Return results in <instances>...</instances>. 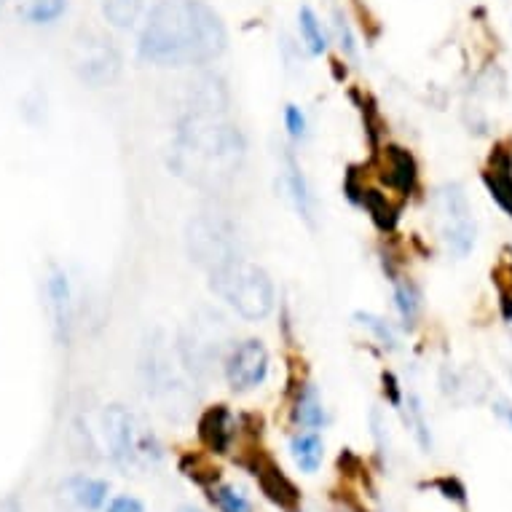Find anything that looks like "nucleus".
<instances>
[{
    "instance_id": "obj_1",
    "label": "nucleus",
    "mask_w": 512,
    "mask_h": 512,
    "mask_svg": "<svg viewBox=\"0 0 512 512\" xmlns=\"http://www.w3.org/2000/svg\"><path fill=\"white\" fill-rule=\"evenodd\" d=\"M226 113L228 89L218 76L191 84L169 148V167L180 180L202 191L226 188L247 156L244 135L239 126L228 124Z\"/></svg>"
},
{
    "instance_id": "obj_2",
    "label": "nucleus",
    "mask_w": 512,
    "mask_h": 512,
    "mask_svg": "<svg viewBox=\"0 0 512 512\" xmlns=\"http://www.w3.org/2000/svg\"><path fill=\"white\" fill-rule=\"evenodd\" d=\"M223 19L207 0H156L137 54L159 68H202L226 51Z\"/></svg>"
},
{
    "instance_id": "obj_3",
    "label": "nucleus",
    "mask_w": 512,
    "mask_h": 512,
    "mask_svg": "<svg viewBox=\"0 0 512 512\" xmlns=\"http://www.w3.org/2000/svg\"><path fill=\"white\" fill-rule=\"evenodd\" d=\"M210 287L247 322H261L277 306V287L271 282L269 271L244 258L212 271Z\"/></svg>"
},
{
    "instance_id": "obj_4",
    "label": "nucleus",
    "mask_w": 512,
    "mask_h": 512,
    "mask_svg": "<svg viewBox=\"0 0 512 512\" xmlns=\"http://www.w3.org/2000/svg\"><path fill=\"white\" fill-rule=\"evenodd\" d=\"M185 250H188V258L207 274L242 258L234 223L218 212H199L188 220Z\"/></svg>"
},
{
    "instance_id": "obj_5",
    "label": "nucleus",
    "mask_w": 512,
    "mask_h": 512,
    "mask_svg": "<svg viewBox=\"0 0 512 512\" xmlns=\"http://www.w3.org/2000/svg\"><path fill=\"white\" fill-rule=\"evenodd\" d=\"M102 432L108 440L113 462L121 464L124 470L148 467L161 459V448L151 432L140 427V421L124 405H108L102 411Z\"/></svg>"
},
{
    "instance_id": "obj_6",
    "label": "nucleus",
    "mask_w": 512,
    "mask_h": 512,
    "mask_svg": "<svg viewBox=\"0 0 512 512\" xmlns=\"http://www.w3.org/2000/svg\"><path fill=\"white\" fill-rule=\"evenodd\" d=\"M228 325L218 311L196 314L188 328L177 338V357L188 376L202 378L215 362H223L228 354Z\"/></svg>"
},
{
    "instance_id": "obj_7",
    "label": "nucleus",
    "mask_w": 512,
    "mask_h": 512,
    "mask_svg": "<svg viewBox=\"0 0 512 512\" xmlns=\"http://www.w3.org/2000/svg\"><path fill=\"white\" fill-rule=\"evenodd\" d=\"M435 207L445 247L454 252L456 258H467L478 239V223H475L470 199L464 194L462 185H443L435 196Z\"/></svg>"
},
{
    "instance_id": "obj_8",
    "label": "nucleus",
    "mask_w": 512,
    "mask_h": 512,
    "mask_svg": "<svg viewBox=\"0 0 512 512\" xmlns=\"http://www.w3.org/2000/svg\"><path fill=\"white\" fill-rule=\"evenodd\" d=\"M269 349L261 338H247L228 349L223 360V376L234 392H252L258 389L269 376Z\"/></svg>"
},
{
    "instance_id": "obj_9",
    "label": "nucleus",
    "mask_w": 512,
    "mask_h": 512,
    "mask_svg": "<svg viewBox=\"0 0 512 512\" xmlns=\"http://www.w3.org/2000/svg\"><path fill=\"white\" fill-rule=\"evenodd\" d=\"M76 68L81 81L94 89L110 86L121 76V51L113 46V41L102 35H89L81 43V54L76 59Z\"/></svg>"
},
{
    "instance_id": "obj_10",
    "label": "nucleus",
    "mask_w": 512,
    "mask_h": 512,
    "mask_svg": "<svg viewBox=\"0 0 512 512\" xmlns=\"http://www.w3.org/2000/svg\"><path fill=\"white\" fill-rule=\"evenodd\" d=\"M378 177L400 196H413L419 185V164L408 148L389 143L378 151Z\"/></svg>"
},
{
    "instance_id": "obj_11",
    "label": "nucleus",
    "mask_w": 512,
    "mask_h": 512,
    "mask_svg": "<svg viewBox=\"0 0 512 512\" xmlns=\"http://www.w3.org/2000/svg\"><path fill=\"white\" fill-rule=\"evenodd\" d=\"M250 470H252V475H255V480H258V486H261L263 496H266L269 502H274L279 510H285V512L298 510L301 491L295 488L293 480L287 478L285 472H282V467H279V464L274 462L271 456H266L258 451V454L252 456Z\"/></svg>"
},
{
    "instance_id": "obj_12",
    "label": "nucleus",
    "mask_w": 512,
    "mask_h": 512,
    "mask_svg": "<svg viewBox=\"0 0 512 512\" xmlns=\"http://www.w3.org/2000/svg\"><path fill=\"white\" fill-rule=\"evenodd\" d=\"M46 303H49L54 338L62 346H68L73 333V287L65 269L59 266H51L46 274Z\"/></svg>"
},
{
    "instance_id": "obj_13",
    "label": "nucleus",
    "mask_w": 512,
    "mask_h": 512,
    "mask_svg": "<svg viewBox=\"0 0 512 512\" xmlns=\"http://www.w3.org/2000/svg\"><path fill=\"white\" fill-rule=\"evenodd\" d=\"M282 183H285L287 199L293 202L298 218L309 228H317V196L311 191L309 177L303 175L301 164L290 148H282Z\"/></svg>"
},
{
    "instance_id": "obj_14",
    "label": "nucleus",
    "mask_w": 512,
    "mask_h": 512,
    "mask_svg": "<svg viewBox=\"0 0 512 512\" xmlns=\"http://www.w3.org/2000/svg\"><path fill=\"white\" fill-rule=\"evenodd\" d=\"M483 185L488 196L499 204V210L512 218V148L499 143L488 156V164L483 169Z\"/></svg>"
},
{
    "instance_id": "obj_15",
    "label": "nucleus",
    "mask_w": 512,
    "mask_h": 512,
    "mask_svg": "<svg viewBox=\"0 0 512 512\" xmlns=\"http://www.w3.org/2000/svg\"><path fill=\"white\" fill-rule=\"evenodd\" d=\"M236 437V419L228 411V405H212L199 419V440L212 454H228V448Z\"/></svg>"
},
{
    "instance_id": "obj_16",
    "label": "nucleus",
    "mask_w": 512,
    "mask_h": 512,
    "mask_svg": "<svg viewBox=\"0 0 512 512\" xmlns=\"http://www.w3.org/2000/svg\"><path fill=\"white\" fill-rule=\"evenodd\" d=\"M293 421L301 429H319L325 427L328 421V413H325V405H322V395L314 384H301L298 387V395H295L293 405Z\"/></svg>"
},
{
    "instance_id": "obj_17",
    "label": "nucleus",
    "mask_w": 512,
    "mask_h": 512,
    "mask_svg": "<svg viewBox=\"0 0 512 512\" xmlns=\"http://www.w3.org/2000/svg\"><path fill=\"white\" fill-rule=\"evenodd\" d=\"M62 491L73 499V502L86 512H94L100 510L105 499H108V491L110 486L105 480H97V478H89V475H76V478H68L65 480V486Z\"/></svg>"
},
{
    "instance_id": "obj_18",
    "label": "nucleus",
    "mask_w": 512,
    "mask_h": 512,
    "mask_svg": "<svg viewBox=\"0 0 512 512\" xmlns=\"http://www.w3.org/2000/svg\"><path fill=\"white\" fill-rule=\"evenodd\" d=\"M360 207L368 212V218L373 220V226L381 231V234H392L397 228V220H400V210H397L392 199L387 194H381L378 188H365L362 191Z\"/></svg>"
},
{
    "instance_id": "obj_19",
    "label": "nucleus",
    "mask_w": 512,
    "mask_h": 512,
    "mask_svg": "<svg viewBox=\"0 0 512 512\" xmlns=\"http://www.w3.org/2000/svg\"><path fill=\"white\" fill-rule=\"evenodd\" d=\"M290 454L301 472H317L322 459H325V443L317 435V429H303L290 440Z\"/></svg>"
},
{
    "instance_id": "obj_20",
    "label": "nucleus",
    "mask_w": 512,
    "mask_h": 512,
    "mask_svg": "<svg viewBox=\"0 0 512 512\" xmlns=\"http://www.w3.org/2000/svg\"><path fill=\"white\" fill-rule=\"evenodd\" d=\"M395 309L403 319L405 328H413L416 325V319L421 314V290L413 285L411 279L405 277H395Z\"/></svg>"
},
{
    "instance_id": "obj_21",
    "label": "nucleus",
    "mask_w": 512,
    "mask_h": 512,
    "mask_svg": "<svg viewBox=\"0 0 512 512\" xmlns=\"http://www.w3.org/2000/svg\"><path fill=\"white\" fill-rule=\"evenodd\" d=\"M298 30H301L303 46L309 49L311 57H322L328 51V35L322 30V22L314 14V9H309V6L298 11Z\"/></svg>"
},
{
    "instance_id": "obj_22",
    "label": "nucleus",
    "mask_w": 512,
    "mask_h": 512,
    "mask_svg": "<svg viewBox=\"0 0 512 512\" xmlns=\"http://www.w3.org/2000/svg\"><path fill=\"white\" fill-rule=\"evenodd\" d=\"M354 322H357L360 328L368 330L370 336L378 341V346H384L389 352L400 349V338H397L395 325H392L389 319L378 317V314H370V311H357V314H354Z\"/></svg>"
},
{
    "instance_id": "obj_23",
    "label": "nucleus",
    "mask_w": 512,
    "mask_h": 512,
    "mask_svg": "<svg viewBox=\"0 0 512 512\" xmlns=\"http://www.w3.org/2000/svg\"><path fill=\"white\" fill-rule=\"evenodd\" d=\"M403 416L421 451L429 454L432 451V432H429V421L424 416V405H421L419 395H408V403H403Z\"/></svg>"
},
{
    "instance_id": "obj_24",
    "label": "nucleus",
    "mask_w": 512,
    "mask_h": 512,
    "mask_svg": "<svg viewBox=\"0 0 512 512\" xmlns=\"http://www.w3.org/2000/svg\"><path fill=\"white\" fill-rule=\"evenodd\" d=\"M494 285L499 293V306H502V317L512 322V247H504L502 261L494 269Z\"/></svg>"
},
{
    "instance_id": "obj_25",
    "label": "nucleus",
    "mask_w": 512,
    "mask_h": 512,
    "mask_svg": "<svg viewBox=\"0 0 512 512\" xmlns=\"http://www.w3.org/2000/svg\"><path fill=\"white\" fill-rule=\"evenodd\" d=\"M145 9V0H105L102 14L113 27H132Z\"/></svg>"
},
{
    "instance_id": "obj_26",
    "label": "nucleus",
    "mask_w": 512,
    "mask_h": 512,
    "mask_svg": "<svg viewBox=\"0 0 512 512\" xmlns=\"http://www.w3.org/2000/svg\"><path fill=\"white\" fill-rule=\"evenodd\" d=\"M68 9V0H30L25 19L30 25H51Z\"/></svg>"
},
{
    "instance_id": "obj_27",
    "label": "nucleus",
    "mask_w": 512,
    "mask_h": 512,
    "mask_svg": "<svg viewBox=\"0 0 512 512\" xmlns=\"http://www.w3.org/2000/svg\"><path fill=\"white\" fill-rule=\"evenodd\" d=\"M333 30H336V41L341 54L352 59V62H357V59H360V46H357V38H354L352 33V25L346 22V17L341 11H336V17H333Z\"/></svg>"
},
{
    "instance_id": "obj_28",
    "label": "nucleus",
    "mask_w": 512,
    "mask_h": 512,
    "mask_svg": "<svg viewBox=\"0 0 512 512\" xmlns=\"http://www.w3.org/2000/svg\"><path fill=\"white\" fill-rule=\"evenodd\" d=\"M285 129L293 143H303L309 137V118L298 105H285Z\"/></svg>"
},
{
    "instance_id": "obj_29",
    "label": "nucleus",
    "mask_w": 512,
    "mask_h": 512,
    "mask_svg": "<svg viewBox=\"0 0 512 512\" xmlns=\"http://www.w3.org/2000/svg\"><path fill=\"white\" fill-rule=\"evenodd\" d=\"M215 502L223 512H252V504L250 499L234 486H220L215 491Z\"/></svg>"
},
{
    "instance_id": "obj_30",
    "label": "nucleus",
    "mask_w": 512,
    "mask_h": 512,
    "mask_svg": "<svg viewBox=\"0 0 512 512\" xmlns=\"http://www.w3.org/2000/svg\"><path fill=\"white\" fill-rule=\"evenodd\" d=\"M360 110H362V124H365V129H368V137H370V145L376 148L378 145V135H381V121H378V110L376 105H373V100H362L360 102Z\"/></svg>"
},
{
    "instance_id": "obj_31",
    "label": "nucleus",
    "mask_w": 512,
    "mask_h": 512,
    "mask_svg": "<svg viewBox=\"0 0 512 512\" xmlns=\"http://www.w3.org/2000/svg\"><path fill=\"white\" fill-rule=\"evenodd\" d=\"M381 384H384V397L389 400L392 408H403V389H400V381L392 370H384L381 373Z\"/></svg>"
},
{
    "instance_id": "obj_32",
    "label": "nucleus",
    "mask_w": 512,
    "mask_h": 512,
    "mask_svg": "<svg viewBox=\"0 0 512 512\" xmlns=\"http://www.w3.org/2000/svg\"><path fill=\"white\" fill-rule=\"evenodd\" d=\"M432 486L440 488L445 499H454V502H459V504H467V491H464V486L456 478H440V480H435Z\"/></svg>"
},
{
    "instance_id": "obj_33",
    "label": "nucleus",
    "mask_w": 512,
    "mask_h": 512,
    "mask_svg": "<svg viewBox=\"0 0 512 512\" xmlns=\"http://www.w3.org/2000/svg\"><path fill=\"white\" fill-rule=\"evenodd\" d=\"M105 512H145V507L137 502L135 496H116Z\"/></svg>"
},
{
    "instance_id": "obj_34",
    "label": "nucleus",
    "mask_w": 512,
    "mask_h": 512,
    "mask_svg": "<svg viewBox=\"0 0 512 512\" xmlns=\"http://www.w3.org/2000/svg\"><path fill=\"white\" fill-rule=\"evenodd\" d=\"M494 413L504 421V424H507V427L512 429V403H507V400H496Z\"/></svg>"
},
{
    "instance_id": "obj_35",
    "label": "nucleus",
    "mask_w": 512,
    "mask_h": 512,
    "mask_svg": "<svg viewBox=\"0 0 512 512\" xmlns=\"http://www.w3.org/2000/svg\"><path fill=\"white\" fill-rule=\"evenodd\" d=\"M175 512H202V510H196V507H177Z\"/></svg>"
},
{
    "instance_id": "obj_36",
    "label": "nucleus",
    "mask_w": 512,
    "mask_h": 512,
    "mask_svg": "<svg viewBox=\"0 0 512 512\" xmlns=\"http://www.w3.org/2000/svg\"><path fill=\"white\" fill-rule=\"evenodd\" d=\"M0 11H3V0H0Z\"/></svg>"
}]
</instances>
